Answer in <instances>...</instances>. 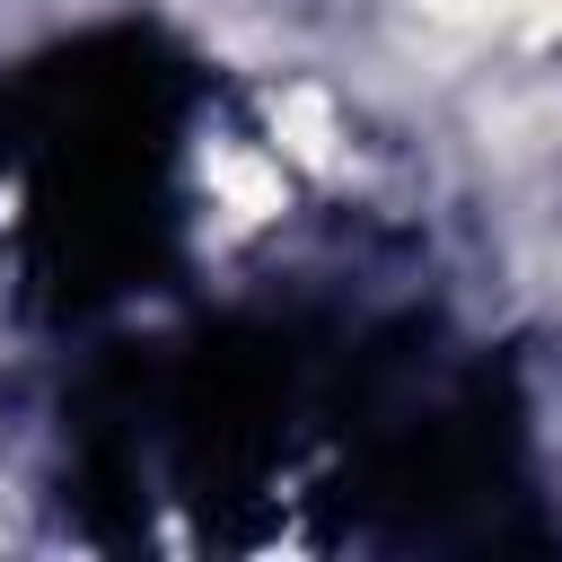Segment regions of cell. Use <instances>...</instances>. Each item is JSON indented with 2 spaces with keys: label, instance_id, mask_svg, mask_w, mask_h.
<instances>
[{
  "label": "cell",
  "instance_id": "obj_3",
  "mask_svg": "<svg viewBox=\"0 0 562 562\" xmlns=\"http://www.w3.org/2000/svg\"><path fill=\"white\" fill-rule=\"evenodd\" d=\"M211 184L228 193V211H237V220H263V211L281 202V176H272V167H255V158H237V149H211Z\"/></svg>",
  "mask_w": 562,
  "mask_h": 562
},
{
  "label": "cell",
  "instance_id": "obj_2",
  "mask_svg": "<svg viewBox=\"0 0 562 562\" xmlns=\"http://www.w3.org/2000/svg\"><path fill=\"white\" fill-rule=\"evenodd\" d=\"M422 9L457 18V26H527V35L562 26V0H422Z\"/></svg>",
  "mask_w": 562,
  "mask_h": 562
},
{
  "label": "cell",
  "instance_id": "obj_1",
  "mask_svg": "<svg viewBox=\"0 0 562 562\" xmlns=\"http://www.w3.org/2000/svg\"><path fill=\"white\" fill-rule=\"evenodd\" d=\"M272 132H281V149H290V158H307V167H325V158H334V114H325V97H316V88L272 97Z\"/></svg>",
  "mask_w": 562,
  "mask_h": 562
}]
</instances>
